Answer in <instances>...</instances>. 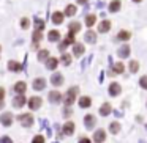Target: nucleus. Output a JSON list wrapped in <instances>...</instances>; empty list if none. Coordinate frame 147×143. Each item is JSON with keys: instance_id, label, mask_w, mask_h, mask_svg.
<instances>
[{"instance_id": "obj_33", "label": "nucleus", "mask_w": 147, "mask_h": 143, "mask_svg": "<svg viewBox=\"0 0 147 143\" xmlns=\"http://www.w3.org/2000/svg\"><path fill=\"white\" fill-rule=\"evenodd\" d=\"M41 38H43V35H41V32H38V30H36V32L35 33H33V44H36V46H38V43L40 41H41Z\"/></svg>"}, {"instance_id": "obj_9", "label": "nucleus", "mask_w": 147, "mask_h": 143, "mask_svg": "<svg viewBox=\"0 0 147 143\" xmlns=\"http://www.w3.org/2000/svg\"><path fill=\"white\" fill-rule=\"evenodd\" d=\"M62 130H63L65 135H71V134L74 132V123L73 121H67V123L63 124V127H62Z\"/></svg>"}, {"instance_id": "obj_5", "label": "nucleus", "mask_w": 147, "mask_h": 143, "mask_svg": "<svg viewBox=\"0 0 147 143\" xmlns=\"http://www.w3.org/2000/svg\"><path fill=\"white\" fill-rule=\"evenodd\" d=\"M106 140V132L103 129H98L95 130V134H93V142L95 143H103Z\"/></svg>"}, {"instance_id": "obj_18", "label": "nucleus", "mask_w": 147, "mask_h": 143, "mask_svg": "<svg viewBox=\"0 0 147 143\" xmlns=\"http://www.w3.org/2000/svg\"><path fill=\"white\" fill-rule=\"evenodd\" d=\"M120 0H112L111 3H109V11L111 13H117L119 10H120Z\"/></svg>"}, {"instance_id": "obj_12", "label": "nucleus", "mask_w": 147, "mask_h": 143, "mask_svg": "<svg viewBox=\"0 0 147 143\" xmlns=\"http://www.w3.org/2000/svg\"><path fill=\"white\" fill-rule=\"evenodd\" d=\"M0 123L3 124V126H11V123H13V115L11 113H3L2 116H0Z\"/></svg>"}, {"instance_id": "obj_14", "label": "nucleus", "mask_w": 147, "mask_h": 143, "mask_svg": "<svg viewBox=\"0 0 147 143\" xmlns=\"http://www.w3.org/2000/svg\"><path fill=\"white\" fill-rule=\"evenodd\" d=\"M117 54H119V57H120V58H127V57H130V46H128V44H123L120 49H119Z\"/></svg>"}, {"instance_id": "obj_41", "label": "nucleus", "mask_w": 147, "mask_h": 143, "mask_svg": "<svg viewBox=\"0 0 147 143\" xmlns=\"http://www.w3.org/2000/svg\"><path fill=\"white\" fill-rule=\"evenodd\" d=\"M79 143H90V140L87 137H82V138H79Z\"/></svg>"}, {"instance_id": "obj_32", "label": "nucleus", "mask_w": 147, "mask_h": 143, "mask_svg": "<svg viewBox=\"0 0 147 143\" xmlns=\"http://www.w3.org/2000/svg\"><path fill=\"white\" fill-rule=\"evenodd\" d=\"M109 130H111L112 134H117L119 130H120V124L117 123V121H114V123L109 124Z\"/></svg>"}, {"instance_id": "obj_30", "label": "nucleus", "mask_w": 147, "mask_h": 143, "mask_svg": "<svg viewBox=\"0 0 147 143\" xmlns=\"http://www.w3.org/2000/svg\"><path fill=\"white\" fill-rule=\"evenodd\" d=\"M65 16H74V14H76V7H74V5H68L67 7V10H65Z\"/></svg>"}, {"instance_id": "obj_10", "label": "nucleus", "mask_w": 147, "mask_h": 143, "mask_svg": "<svg viewBox=\"0 0 147 143\" xmlns=\"http://www.w3.org/2000/svg\"><path fill=\"white\" fill-rule=\"evenodd\" d=\"M45 86H46V80L45 79H35L33 80V90H36V91H41V90H45Z\"/></svg>"}, {"instance_id": "obj_3", "label": "nucleus", "mask_w": 147, "mask_h": 143, "mask_svg": "<svg viewBox=\"0 0 147 143\" xmlns=\"http://www.w3.org/2000/svg\"><path fill=\"white\" fill-rule=\"evenodd\" d=\"M43 104V99L38 98V96H32V98L29 99V107L32 108V110H38L40 107H41Z\"/></svg>"}, {"instance_id": "obj_26", "label": "nucleus", "mask_w": 147, "mask_h": 143, "mask_svg": "<svg viewBox=\"0 0 147 143\" xmlns=\"http://www.w3.org/2000/svg\"><path fill=\"white\" fill-rule=\"evenodd\" d=\"M73 52H74V55H76V57H81V55L84 54V46L79 44V43H78V44H74Z\"/></svg>"}, {"instance_id": "obj_19", "label": "nucleus", "mask_w": 147, "mask_h": 143, "mask_svg": "<svg viewBox=\"0 0 147 143\" xmlns=\"http://www.w3.org/2000/svg\"><path fill=\"white\" fill-rule=\"evenodd\" d=\"M63 17H65L63 13H60V11H55V13L52 14V22H54V24H62V22H63Z\"/></svg>"}, {"instance_id": "obj_13", "label": "nucleus", "mask_w": 147, "mask_h": 143, "mask_svg": "<svg viewBox=\"0 0 147 143\" xmlns=\"http://www.w3.org/2000/svg\"><path fill=\"white\" fill-rule=\"evenodd\" d=\"M95 121H96V118L93 116V115H87V116L84 118V124H86L87 129H93V126H95Z\"/></svg>"}, {"instance_id": "obj_45", "label": "nucleus", "mask_w": 147, "mask_h": 143, "mask_svg": "<svg viewBox=\"0 0 147 143\" xmlns=\"http://www.w3.org/2000/svg\"><path fill=\"white\" fill-rule=\"evenodd\" d=\"M133 2H136V3H139V2H142V0H133Z\"/></svg>"}, {"instance_id": "obj_4", "label": "nucleus", "mask_w": 147, "mask_h": 143, "mask_svg": "<svg viewBox=\"0 0 147 143\" xmlns=\"http://www.w3.org/2000/svg\"><path fill=\"white\" fill-rule=\"evenodd\" d=\"M73 43H74V33H70V32H68L67 38H65V39H63V43H62V44L59 46V49H60V51H65V49H67L70 44H73Z\"/></svg>"}, {"instance_id": "obj_11", "label": "nucleus", "mask_w": 147, "mask_h": 143, "mask_svg": "<svg viewBox=\"0 0 147 143\" xmlns=\"http://www.w3.org/2000/svg\"><path fill=\"white\" fill-rule=\"evenodd\" d=\"M24 104H26V96L24 94H18L16 98L13 99V107H16V108L22 107Z\"/></svg>"}, {"instance_id": "obj_27", "label": "nucleus", "mask_w": 147, "mask_h": 143, "mask_svg": "<svg viewBox=\"0 0 147 143\" xmlns=\"http://www.w3.org/2000/svg\"><path fill=\"white\" fill-rule=\"evenodd\" d=\"M68 30H70V33H78L81 30V24L79 22H71L70 25H68Z\"/></svg>"}, {"instance_id": "obj_16", "label": "nucleus", "mask_w": 147, "mask_h": 143, "mask_svg": "<svg viewBox=\"0 0 147 143\" xmlns=\"http://www.w3.org/2000/svg\"><path fill=\"white\" fill-rule=\"evenodd\" d=\"M57 65H59V60L54 57H49L48 60H46V68H48V69H55Z\"/></svg>"}, {"instance_id": "obj_39", "label": "nucleus", "mask_w": 147, "mask_h": 143, "mask_svg": "<svg viewBox=\"0 0 147 143\" xmlns=\"http://www.w3.org/2000/svg\"><path fill=\"white\" fill-rule=\"evenodd\" d=\"M43 29H45V22H43L41 19H36V30H38V32H41Z\"/></svg>"}, {"instance_id": "obj_6", "label": "nucleus", "mask_w": 147, "mask_h": 143, "mask_svg": "<svg viewBox=\"0 0 147 143\" xmlns=\"http://www.w3.org/2000/svg\"><path fill=\"white\" fill-rule=\"evenodd\" d=\"M122 93V86L119 85L117 82H112L111 85H109V94L111 96H119Z\"/></svg>"}, {"instance_id": "obj_40", "label": "nucleus", "mask_w": 147, "mask_h": 143, "mask_svg": "<svg viewBox=\"0 0 147 143\" xmlns=\"http://www.w3.org/2000/svg\"><path fill=\"white\" fill-rule=\"evenodd\" d=\"M0 143H13V142H11L10 137H2V138H0Z\"/></svg>"}, {"instance_id": "obj_29", "label": "nucleus", "mask_w": 147, "mask_h": 143, "mask_svg": "<svg viewBox=\"0 0 147 143\" xmlns=\"http://www.w3.org/2000/svg\"><path fill=\"white\" fill-rule=\"evenodd\" d=\"M125 71L123 63H115L114 65V69H112V74H122Z\"/></svg>"}, {"instance_id": "obj_2", "label": "nucleus", "mask_w": 147, "mask_h": 143, "mask_svg": "<svg viewBox=\"0 0 147 143\" xmlns=\"http://www.w3.org/2000/svg\"><path fill=\"white\" fill-rule=\"evenodd\" d=\"M18 120H19V123L22 124L24 127H30L33 124V116L30 113H24V115H19L18 116Z\"/></svg>"}, {"instance_id": "obj_23", "label": "nucleus", "mask_w": 147, "mask_h": 143, "mask_svg": "<svg viewBox=\"0 0 147 143\" xmlns=\"http://www.w3.org/2000/svg\"><path fill=\"white\" fill-rule=\"evenodd\" d=\"M90 104H92V99L89 98V96H82V98L79 99V105L82 108H87V107H90Z\"/></svg>"}, {"instance_id": "obj_21", "label": "nucleus", "mask_w": 147, "mask_h": 143, "mask_svg": "<svg viewBox=\"0 0 147 143\" xmlns=\"http://www.w3.org/2000/svg\"><path fill=\"white\" fill-rule=\"evenodd\" d=\"M26 88H27V85L24 82H18L16 85H14V91H16L18 94H24V93H26Z\"/></svg>"}, {"instance_id": "obj_44", "label": "nucleus", "mask_w": 147, "mask_h": 143, "mask_svg": "<svg viewBox=\"0 0 147 143\" xmlns=\"http://www.w3.org/2000/svg\"><path fill=\"white\" fill-rule=\"evenodd\" d=\"M3 105H5V104H3V101H0V110L3 108Z\"/></svg>"}, {"instance_id": "obj_8", "label": "nucleus", "mask_w": 147, "mask_h": 143, "mask_svg": "<svg viewBox=\"0 0 147 143\" xmlns=\"http://www.w3.org/2000/svg\"><path fill=\"white\" fill-rule=\"evenodd\" d=\"M48 98H49V102H51V104H59V102L62 101V94L59 91H51Z\"/></svg>"}, {"instance_id": "obj_38", "label": "nucleus", "mask_w": 147, "mask_h": 143, "mask_svg": "<svg viewBox=\"0 0 147 143\" xmlns=\"http://www.w3.org/2000/svg\"><path fill=\"white\" fill-rule=\"evenodd\" d=\"M32 143H45V137H43V135H36V137H33Z\"/></svg>"}, {"instance_id": "obj_20", "label": "nucleus", "mask_w": 147, "mask_h": 143, "mask_svg": "<svg viewBox=\"0 0 147 143\" xmlns=\"http://www.w3.org/2000/svg\"><path fill=\"white\" fill-rule=\"evenodd\" d=\"M84 39H86L87 43H96V33L92 32V30H89V32L84 35Z\"/></svg>"}, {"instance_id": "obj_36", "label": "nucleus", "mask_w": 147, "mask_h": 143, "mask_svg": "<svg viewBox=\"0 0 147 143\" xmlns=\"http://www.w3.org/2000/svg\"><path fill=\"white\" fill-rule=\"evenodd\" d=\"M139 85L142 86L144 90H147V76H142V77H141V80H139Z\"/></svg>"}, {"instance_id": "obj_24", "label": "nucleus", "mask_w": 147, "mask_h": 143, "mask_svg": "<svg viewBox=\"0 0 147 143\" xmlns=\"http://www.w3.org/2000/svg\"><path fill=\"white\" fill-rule=\"evenodd\" d=\"M109 113H111V105L106 102V104H103L101 107H100V115H101V116H108Z\"/></svg>"}, {"instance_id": "obj_34", "label": "nucleus", "mask_w": 147, "mask_h": 143, "mask_svg": "<svg viewBox=\"0 0 147 143\" xmlns=\"http://www.w3.org/2000/svg\"><path fill=\"white\" fill-rule=\"evenodd\" d=\"M60 60H62V63H63V65H67V66H68V65L71 63V55L70 54H63Z\"/></svg>"}, {"instance_id": "obj_25", "label": "nucleus", "mask_w": 147, "mask_h": 143, "mask_svg": "<svg viewBox=\"0 0 147 143\" xmlns=\"http://www.w3.org/2000/svg\"><path fill=\"white\" fill-rule=\"evenodd\" d=\"M117 38L120 39V41H128V39L131 38V33H130V32H127V30H122V32H119Z\"/></svg>"}, {"instance_id": "obj_37", "label": "nucleus", "mask_w": 147, "mask_h": 143, "mask_svg": "<svg viewBox=\"0 0 147 143\" xmlns=\"http://www.w3.org/2000/svg\"><path fill=\"white\" fill-rule=\"evenodd\" d=\"M29 25H30V22H29V19H27V17H24L22 21H21V27H22L24 30H27L29 29Z\"/></svg>"}, {"instance_id": "obj_31", "label": "nucleus", "mask_w": 147, "mask_h": 143, "mask_svg": "<svg viewBox=\"0 0 147 143\" xmlns=\"http://www.w3.org/2000/svg\"><path fill=\"white\" fill-rule=\"evenodd\" d=\"M95 22H96V16H95V14H89V16L86 17V25L87 27H92Z\"/></svg>"}, {"instance_id": "obj_17", "label": "nucleus", "mask_w": 147, "mask_h": 143, "mask_svg": "<svg viewBox=\"0 0 147 143\" xmlns=\"http://www.w3.org/2000/svg\"><path fill=\"white\" fill-rule=\"evenodd\" d=\"M109 29H111V22H109V21H103V22H100V25H98V32L100 33L109 32Z\"/></svg>"}, {"instance_id": "obj_7", "label": "nucleus", "mask_w": 147, "mask_h": 143, "mask_svg": "<svg viewBox=\"0 0 147 143\" xmlns=\"http://www.w3.org/2000/svg\"><path fill=\"white\" fill-rule=\"evenodd\" d=\"M51 83H52L54 86H60L62 83H63V76H62V74H59V72L52 74V77H51Z\"/></svg>"}, {"instance_id": "obj_42", "label": "nucleus", "mask_w": 147, "mask_h": 143, "mask_svg": "<svg viewBox=\"0 0 147 143\" xmlns=\"http://www.w3.org/2000/svg\"><path fill=\"white\" fill-rule=\"evenodd\" d=\"M3 98H5V90L0 88V101H3Z\"/></svg>"}, {"instance_id": "obj_15", "label": "nucleus", "mask_w": 147, "mask_h": 143, "mask_svg": "<svg viewBox=\"0 0 147 143\" xmlns=\"http://www.w3.org/2000/svg\"><path fill=\"white\" fill-rule=\"evenodd\" d=\"M8 69L13 71V72H19V71L22 69V65L14 61V60H11V61H8Z\"/></svg>"}, {"instance_id": "obj_1", "label": "nucleus", "mask_w": 147, "mask_h": 143, "mask_svg": "<svg viewBox=\"0 0 147 143\" xmlns=\"http://www.w3.org/2000/svg\"><path fill=\"white\" fill-rule=\"evenodd\" d=\"M78 93H79V88H78V86H73V88L68 90L67 94H65V98H63L65 107H70V105H73V102L76 101V98H78Z\"/></svg>"}, {"instance_id": "obj_43", "label": "nucleus", "mask_w": 147, "mask_h": 143, "mask_svg": "<svg viewBox=\"0 0 147 143\" xmlns=\"http://www.w3.org/2000/svg\"><path fill=\"white\" fill-rule=\"evenodd\" d=\"M78 3H81V5H84V3H87V0H78Z\"/></svg>"}, {"instance_id": "obj_28", "label": "nucleus", "mask_w": 147, "mask_h": 143, "mask_svg": "<svg viewBox=\"0 0 147 143\" xmlns=\"http://www.w3.org/2000/svg\"><path fill=\"white\" fill-rule=\"evenodd\" d=\"M48 58H49V51L43 49V51L38 52V60H40V61H46Z\"/></svg>"}, {"instance_id": "obj_22", "label": "nucleus", "mask_w": 147, "mask_h": 143, "mask_svg": "<svg viewBox=\"0 0 147 143\" xmlns=\"http://www.w3.org/2000/svg\"><path fill=\"white\" fill-rule=\"evenodd\" d=\"M48 39H49L51 43L59 41V39H60V33H59L57 30H51V32H49V35H48Z\"/></svg>"}, {"instance_id": "obj_35", "label": "nucleus", "mask_w": 147, "mask_h": 143, "mask_svg": "<svg viewBox=\"0 0 147 143\" xmlns=\"http://www.w3.org/2000/svg\"><path fill=\"white\" fill-rule=\"evenodd\" d=\"M138 69H139V63L138 61H130V71L131 72H138Z\"/></svg>"}]
</instances>
